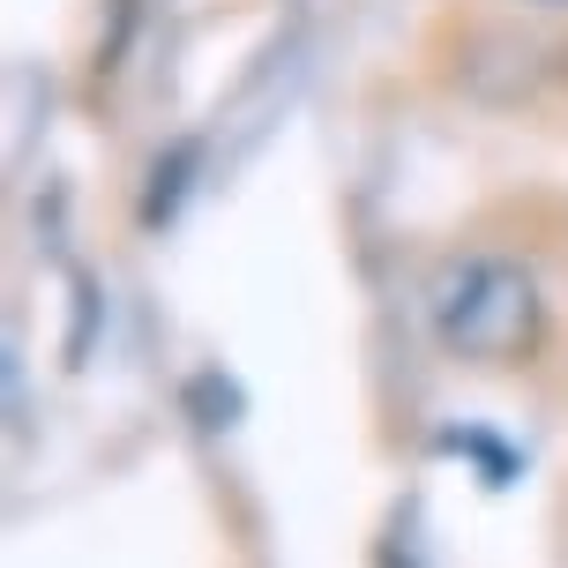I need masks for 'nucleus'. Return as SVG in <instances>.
Segmentation results:
<instances>
[{
	"label": "nucleus",
	"mask_w": 568,
	"mask_h": 568,
	"mask_svg": "<svg viewBox=\"0 0 568 568\" xmlns=\"http://www.w3.org/2000/svg\"><path fill=\"white\" fill-rule=\"evenodd\" d=\"M426 329L449 359L516 367L546 337V300L531 270L509 255H449L426 277Z\"/></svg>",
	"instance_id": "obj_1"
},
{
	"label": "nucleus",
	"mask_w": 568,
	"mask_h": 568,
	"mask_svg": "<svg viewBox=\"0 0 568 568\" xmlns=\"http://www.w3.org/2000/svg\"><path fill=\"white\" fill-rule=\"evenodd\" d=\"M539 8H568V0H539Z\"/></svg>",
	"instance_id": "obj_2"
}]
</instances>
